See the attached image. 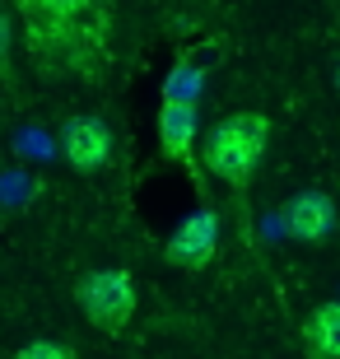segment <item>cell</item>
Listing matches in <instances>:
<instances>
[{"label":"cell","mask_w":340,"mask_h":359,"mask_svg":"<svg viewBox=\"0 0 340 359\" xmlns=\"http://www.w3.org/2000/svg\"><path fill=\"white\" fill-rule=\"evenodd\" d=\"M24 38L47 75H98L112 56V19L107 5L84 19H24Z\"/></svg>","instance_id":"cell-1"},{"label":"cell","mask_w":340,"mask_h":359,"mask_svg":"<svg viewBox=\"0 0 340 359\" xmlns=\"http://www.w3.org/2000/svg\"><path fill=\"white\" fill-rule=\"evenodd\" d=\"M266 145H271V117L266 112H229L219 117L210 131H200V145H196V163L205 168L210 177H219L229 191H247L252 173L261 168L266 159Z\"/></svg>","instance_id":"cell-2"},{"label":"cell","mask_w":340,"mask_h":359,"mask_svg":"<svg viewBox=\"0 0 340 359\" xmlns=\"http://www.w3.org/2000/svg\"><path fill=\"white\" fill-rule=\"evenodd\" d=\"M75 308L84 313L93 332H107L117 336L131 327L135 318V280L131 271L121 266H98V271H84L75 280Z\"/></svg>","instance_id":"cell-3"},{"label":"cell","mask_w":340,"mask_h":359,"mask_svg":"<svg viewBox=\"0 0 340 359\" xmlns=\"http://www.w3.org/2000/svg\"><path fill=\"white\" fill-rule=\"evenodd\" d=\"M56 145H61V159H66L75 173L93 177V173H103L107 163H112L117 140H112V126H107L103 117H93V112H75V117L61 121Z\"/></svg>","instance_id":"cell-4"},{"label":"cell","mask_w":340,"mask_h":359,"mask_svg":"<svg viewBox=\"0 0 340 359\" xmlns=\"http://www.w3.org/2000/svg\"><path fill=\"white\" fill-rule=\"evenodd\" d=\"M219 252V210L215 205H196L191 215H182V224L168 233L163 243V262L177 271H205Z\"/></svg>","instance_id":"cell-5"},{"label":"cell","mask_w":340,"mask_h":359,"mask_svg":"<svg viewBox=\"0 0 340 359\" xmlns=\"http://www.w3.org/2000/svg\"><path fill=\"white\" fill-rule=\"evenodd\" d=\"M280 224H285L289 238H299V243H308V248H317V243H327L331 233H336L340 215H336V201H331L327 191L303 187V191H294V196L280 205Z\"/></svg>","instance_id":"cell-6"},{"label":"cell","mask_w":340,"mask_h":359,"mask_svg":"<svg viewBox=\"0 0 340 359\" xmlns=\"http://www.w3.org/2000/svg\"><path fill=\"white\" fill-rule=\"evenodd\" d=\"M158 131V149L172 163H196V145H200V103L196 98H163L154 117Z\"/></svg>","instance_id":"cell-7"},{"label":"cell","mask_w":340,"mask_h":359,"mask_svg":"<svg viewBox=\"0 0 340 359\" xmlns=\"http://www.w3.org/2000/svg\"><path fill=\"white\" fill-rule=\"evenodd\" d=\"M303 355L308 359H340V299L331 304H317L299 327Z\"/></svg>","instance_id":"cell-8"},{"label":"cell","mask_w":340,"mask_h":359,"mask_svg":"<svg viewBox=\"0 0 340 359\" xmlns=\"http://www.w3.org/2000/svg\"><path fill=\"white\" fill-rule=\"evenodd\" d=\"M93 10H103V0H19L24 19H84Z\"/></svg>","instance_id":"cell-9"},{"label":"cell","mask_w":340,"mask_h":359,"mask_svg":"<svg viewBox=\"0 0 340 359\" xmlns=\"http://www.w3.org/2000/svg\"><path fill=\"white\" fill-rule=\"evenodd\" d=\"M200 84H205V75L196 66H177L168 75V84H163V98H196L200 103Z\"/></svg>","instance_id":"cell-10"},{"label":"cell","mask_w":340,"mask_h":359,"mask_svg":"<svg viewBox=\"0 0 340 359\" xmlns=\"http://www.w3.org/2000/svg\"><path fill=\"white\" fill-rule=\"evenodd\" d=\"M10 359H75V346H66V341H52V336H42V341H28V346H19Z\"/></svg>","instance_id":"cell-11"},{"label":"cell","mask_w":340,"mask_h":359,"mask_svg":"<svg viewBox=\"0 0 340 359\" xmlns=\"http://www.w3.org/2000/svg\"><path fill=\"white\" fill-rule=\"evenodd\" d=\"M10 47H14V28H10V19L0 14V75H10Z\"/></svg>","instance_id":"cell-12"},{"label":"cell","mask_w":340,"mask_h":359,"mask_svg":"<svg viewBox=\"0 0 340 359\" xmlns=\"http://www.w3.org/2000/svg\"><path fill=\"white\" fill-rule=\"evenodd\" d=\"M336 84H340V70H336Z\"/></svg>","instance_id":"cell-13"}]
</instances>
